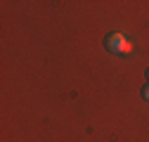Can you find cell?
<instances>
[{
	"mask_svg": "<svg viewBox=\"0 0 149 142\" xmlns=\"http://www.w3.org/2000/svg\"><path fill=\"white\" fill-rule=\"evenodd\" d=\"M107 50L114 52V55H130L133 52V43L123 33H109L107 36Z\"/></svg>",
	"mask_w": 149,
	"mask_h": 142,
	"instance_id": "1",
	"label": "cell"
},
{
	"mask_svg": "<svg viewBox=\"0 0 149 142\" xmlns=\"http://www.w3.org/2000/svg\"><path fill=\"white\" fill-rule=\"evenodd\" d=\"M142 97H144V100H147V102H149V83H147V85H144V88H142Z\"/></svg>",
	"mask_w": 149,
	"mask_h": 142,
	"instance_id": "2",
	"label": "cell"
},
{
	"mask_svg": "<svg viewBox=\"0 0 149 142\" xmlns=\"http://www.w3.org/2000/svg\"><path fill=\"white\" fill-rule=\"evenodd\" d=\"M147 78H149V71H147Z\"/></svg>",
	"mask_w": 149,
	"mask_h": 142,
	"instance_id": "3",
	"label": "cell"
}]
</instances>
